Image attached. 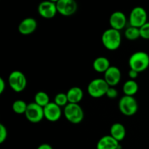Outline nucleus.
I'll use <instances>...</instances> for the list:
<instances>
[{
    "label": "nucleus",
    "instance_id": "13",
    "mask_svg": "<svg viewBox=\"0 0 149 149\" xmlns=\"http://www.w3.org/2000/svg\"><path fill=\"white\" fill-rule=\"evenodd\" d=\"M105 81L107 82L109 87H113L117 85L122 79V73L118 67L111 65L110 68L104 73Z\"/></svg>",
    "mask_w": 149,
    "mask_h": 149
},
{
    "label": "nucleus",
    "instance_id": "1",
    "mask_svg": "<svg viewBox=\"0 0 149 149\" xmlns=\"http://www.w3.org/2000/svg\"><path fill=\"white\" fill-rule=\"evenodd\" d=\"M103 45L107 49L114 51L119 49L122 44V35L119 31L108 29L103 33L101 36Z\"/></svg>",
    "mask_w": 149,
    "mask_h": 149
},
{
    "label": "nucleus",
    "instance_id": "5",
    "mask_svg": "<svg viewBox=\"0 0 149 149\" xmlns=\"http://www.w3.org/2000/svg\"><path fill=\"white\" fill-rule=\"evenodd\" d=\"M8 83L10 88L15 93H20L26 89L27 79L22 71L15 70L12 71L8 77Z\"/></svg>",
    "mask_w": 149,
    "mask_h": 149
},
{
    "label": "nucleus",
    "instance_id": "10",
    "mask_svg": "<svg viewBox=\"0 0 149 149\" xmlns=\"http://www.w3.org/2000/svg\"><path fill=\"white\" fill-rule=\"evenodd\" d=\"M38 13L39 15L45 19H52L58 13L56 7V1H42L38 6Z\"/></svg>",
    "mask_w": 149,
    "mask_h": 149
},
{
    "label": "nucleus",
    "instance_id": "23",
    "mask_svg": "<svg viewBox=\"0 0 149 149\" xmlns=\"http://www.w3.org/2000/svg\"><path fill=\"white\" fill-rule=\"evenodd\" d=\"M54 103H56L58 106L60 107H65L68 104V97H67L66 93H60L57 94L55 97V100Z\"/></svg>",
    "mask_w": 149,
    "mask_h": 149
},
{
    "label": "nucleus",
    "instance_id": "26",
    "mask_svg": "<svg viewBox=\"0 0 149 149\" xmlns=\"http://www.w3.org/2000/svg\"><path fill=\"white\" fill-rule=\"evenodd\" d=\"M106 96L110 99H115L118 96V91L113 87H110L106 93Z\"/></svg>",
    "mask_w": 149,
    "mask_h": 149
},
{
    "label": "nucleus",
    "instance_id": "22",
    "mask_svg": "<svg viewBox=\"0 0 149 149\" xmlns=\"http://www.w3.org/2000/svg\"><path fill=\"white\" fill-rule=\"evenodd\" d=\"M28 104L23 100H17L14 101L12 105V109L13 111L17 114H23L26 113Z\"/></svg>",
    "mask_w": 149,
    "mask_h": 149
},
{
    "label": "nucleus",
    "instance_id": "12",
    "mask_svg": "<svg viewBox=\"0 0 149 149\" xmlns=\"http://www.w3.org/2000/svg\"><path fill=\"white\" fill-rule=\"evenodd\" d=\"M127 19L125 13L122 11H115L109 17V23L111 29L120 31L126 26Z\"/></svg>",
    "mask_w": 149,
    "mask_h": 149
},
{
    "label": "nucleus",
    "instance_id": "9",
    "mask_svg": "<svg viewBox=\"0 0 149 149\" xmlns=\"http://www.w3.org/2000/svg\"><path fill=\"white\" fill-rule=\"evenodd\" d=\"M56 7L58 13L63 16H70L77 11L78 5L74 0H58Z\"/></svg>",
    "mask_w": 149,
    "mask_h": 149
},
{
    "label": "nucleus",
    "instance_id": "17",
    "mask_svg": "<svg viewBox=\"0 0 149 149\" xmlns=\"http://www.w3.org/2000/svg\"><path fill=\"white\" fill-rule=\"evenodd\" d=\"M66 95L68 97V103H76V104H79V103L81 101L84 97L83 90L79 87H71L66 93Z\"/></svg>",
    "mask_w": 149,
    "mask_h": 149
},
{
    "label": "nucleus",
    "instance_id": "18",
    "mask_svg": "<svg viewBox=\"0 0 149 149\" xmlns=\"http://www.w3.org/2000/svg\"><path fill=\"white\" fill-rule=\"evenodd\" d=\"M93 67L96 72L104 74L111 67L110 61L106 57H97L93 61Z\"/></svg>",
    "mask_w": 149,
    "mask_h": 149
},
{
    "label": "nucleus",
    "instance_id": "7",
    "mask_svg": "<svg viewBox=\"0 0 149 149\" xmlns=\"http://www.w3.org/2000/svg\"><path fill=\"white\" fill-rule=\"evenodd\" d=\"M148 14L143 7H135L131 10L129 16V23L130 26L140 29L148 22Z\"/></svg>",
    "mask_w": 149,
    "mask_h": 149
},
{
    "label": "nucleus",
    "instance_id": "29",
    "mask_svg": "<svg viewBox=\"0 0 149 149\" xmlns=\"http://www.w3.org/2000/svg\"><path fill=\"white\" fill-rule=\"evenodd\" d=\"M36 149H53V148H52V146L49 145V144L42 143L41 144V145H39V147H38Z\"/></svg>",
    "mask_w": 149,
    "mask_h": 149
},
{
    "label": "nucleus",
    "instance_id": "19",
    "mask_svg": "<svg viewBox=\"0 0 149 149\" xmlns=\"http://www.w3.org/2000/svg\"><path fill=\"white\" fill-rule=\"evenodd\" d=\"M122 90H123V93L125 95L134 97V95L138 92L139 87H138V83L135 80L130 79L124 83Z\"/></svg>",
    "mask_w": 149,
    "mask_h": 149
},
{
    "label": "nucleus",
    "instance_id": "6",
    "mask_svg": "<svg viewBox=\"0 0 149 149\" xmlns=\"http://www.w3.org/2000/svg\"><path fill=\"white\" fill-rule=\"evenodd\" d=\"M119 109L125 116H133L138 110V101L132 96L124 95L119 101Z\"/></svg>",
    "mask_w": 149,
    "mask_h": 149
},
{
    "label": "nucleus",
    "instance_id": "2",
    "mask_svg": "<svg viewBox=\"0 0 149 149\" xmlns=\"http://www.w3.org/2000/svg\"><path fill=\"white\" fill-rule=\"evenodd\" d=\"M130 69L141 73L145 71L149 67V55L144 51L135 52L130 57L129 61Z\"/></svg>",
    "mask_w": 149,
    "mask_h": 149
},
{
    "label": "nucleus",
    "instance_id": "20",
    "mask_svg": "<svg viewBox=\"0 0 149 149\" xmlns=\"http://www.w3.org/2000/svg\"><path fill=\"white\" fill-rule=\"evenodd\" d=\"M34 103L40 106L41 107L45 108L47 105L50 103L49 95L44 91L37 92L34 95Z\"/></svg>",
    "mask_w": 149,
    "mask_h": 149
},
{
    "label": "nucleus",
    "instance_id": "16",
    "mask_svg": "<svg viewBox=\"0 0 149 149\" xmlns=\"http://www.w3.org/2000/svg\"><path fill=\"white\" fill-rule=\"evenodd\" d=\"M110 135L119 142L123 141L126 136V129L125 126L119 122L113 124L110 128Z\"/></svg>",
    "mask_w": 149,
    "mask_h": 149
},
{
    "label": "nucleus",
    "instance_id": "25",
    "mask_svg": "<svg viewBox=\"0 0 149 149\" xmlns=\"http://www.w3.org/2000/svg\"><path fill=\"white\" fill-rule=\"evenodd\" d=\"M7 138V130L2 124H0V143H3Z\"/></svg>",
    "mask_w": 149,
    "mask_h": 149
},
{
    "label": "nucleus",
    "instance_id": "21",
    "mask_svg": "<svg viewBox=\"0 0 149 149\" xmlns=\"http://www.w3.org/2000/svg\"><path fill=\"white\" fill-rule=\"evenodd\" d=\"M125 36L127 39L130 41H135L141 37L140 33V29L133 26H130L127 28L125 31Z\"/></svg>",
    "mask_w": 149,
    "mask_h": 149
},
{
    "label": "nucleus",
    "instance_id": "15",
    "mask_svg": "<svg viewBox=\"0 0 149 149\" xmlns=\"http://www.w3.org/2000/svg\"><path fill=\"white\" fill-rule=\"evenodd\" d=\"M119 141L115 140L110 135L102 137L96 146L97 149H119Z\"/></svg>",
    "mask_w": 149,
    "mask_h": 149
},
{
    "label": "nucleus",
    "instance_id": "14",
    "mask_svg": "<svg viewBox=\"0 0 149 149\" xmlns=\"http://www.w3.org/2000/svg\"><path fill=\"white\" fill-rule=\"evenodd\" d=\"M37 22L33 17H26L23 19L18 26V31L22 35H30L36 31Z\"/></svg>",
    "mask_w": 149,
    "mask_h": 149
},
{
    "label": "nucleus",
    "instance_id": "28",
    "mask_svg": "<svg viewBox=\"0 0 149 149\" xmlns=\"http://www.w3.org/2000/svg\"><path fill=\"white\" fill-rule=\"evenodd\" d=\"M5 81L3 79V78L0 77V94H2L4 93V91L5 90Z\"/></svg>",
    "mask_w": 149,
    "mask_h": 149
},
{
    "label": "nucleus",
    "instance_id": "27",
    "mask_svg": "<svg viewBox=\"0 0 149 149\" xmlns=\"http://www.w3.org/2000/svg\"><path fill=\"white\" fill-rule=\"evenodd\" d=\"M138 74H139V73H138V71H134V70L132 69H130L129 72H128V75H129L130 78V79L132 80H135V79L138 77Z\"/></svg>",
    "mask_w": 149,
    "mask_h": 149
},
{
    "label": "nucleus",
    "instance_id": "4",
    "mask_svg": "<svg viewBox=\"0 0 149 149\" xmlns=\"http://www.w3.org/2000/svg\"><path fill=\"white\" fill-rule=\"evenodd\" d=\"M109 87H110L104 79H95L89 83L87 92L91 97L99 98L106 95Z\"/></svg>",
    "mask_w": 149,
    "mask_h": 149
},
{
    "label": "nucleus",
    "instance_id": "24",
    "mask_svg": "<svg viewBox=\"0 0 149 149\" xmlns=\"http://www.w3.org/2000/svg\"><path fill=\"white\" fill-rule=\"evenodd\" d=\"M141 37L144 39H149V22H147L142 27L140 28Z\"/></svg>",
    "mask_w": 149,
    "mask_h": 149
},
{
    "label": "nucleus",
    "instance_id": "11",
    "mask_svg": "<svg viewBox=\"0 0 149 149\" xmlns=\"http://www.w3.org/2000/svg\"><path fill=\"white\" fill-rule=\"evenodd\" d=\"M44 115L45 119L49 122H57L61 119L62 115L61 108L54 102H50L44 108Z\"/></svg>",
    "mask_w": 149,
    "mask_h": 149
},
{
    "label": "nucleus",
    "instance_id": "3",
    "mask_svg": "<svg viewBox=\"0 0 149 149\" xmlns=\"http://www.w3.org/2000/svg\"><path fill=\"white\" fill-rule=\"evenodd\" d=\"M64 116L70 123L77 125L83 121L84 111L79 104L68 103L64 107Z\"/></svg>",
    "mask_w": 149,
    "mask_h": 149
},
{
    "label": "nucleus",
    "instance_id": "8",
    "mask_svg": "<svg viewBox=\"0 0 149 149\" xmlns=\"http://www.w3.org/2000/svg\"><path fill=\"white\" fill-rule=\"evenodd\" d=\"M25 116L27 120L31 123H39L45 118L44 108L41 107L34 102L29 103Z\"/></svg>",
    "mask_w": 149,
    "mask_h": 149
}]
</instances>
